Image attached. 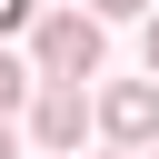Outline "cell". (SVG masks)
<instances>
[{
    "instance_id": "cell-1",
    "label": "cell",
    "mask_w": 159,
    "mask_h": 159,
    "mask_svg": "<svg viewBox=\"0 0 159 159\" xmlns=\"http://www.w3.org/2000/svg\"><path fill=\"white\" fill-rule=\"evenodd\" d=\"M99 50H109V30H99L89 10H50V20H40V40H30V80L80 89V80H99Z\"/></svg>"
},
{
    "instance_id": "cell-2",
    "label": "cell",
    "mask_w": 159,
    "mask_h": 159,
    "mask_svg": "<svg viewBox=\"0 0 159 159\" xmlns=\"http://www.w3.org/2000/svg\"><path fill=\"white\" fill-rule=\"evenodd\" d=\"M89 129H99V99H89V89H50V80L30 89V139H40L50 159H70Z\"/></svg>"
},
{
    "instance_id": "cell-3",
    "label": "cell",
    "mask_w": 159,
    "mask_h": 159,
    "mask_svg": "<svg viewBox=\"0 0 159 159\" xmlns=\"http://www.w3.org/2000/svg\"><path fill=\"white\" fill-rule=\"evenodd\" d=\"M99 129H109V149L149 159V149H159V80H119V89H99Z\"/></svg>"
},
{
    "instance_id": "cell-4",
    "label": "cell",
    "mask_w": 159,
    "mask_h": 159,
    "mask_svg": "<svg viewBox=\"0 0 159 159\" xmlns=\"http://www.w3.org/2000/svg\"><path fill=\"white\" fill-rule=\"evenodd\" d=\"M30 89H40V80H30V70L0 50V129H10V109H30Z\"/></svg>"
},
{
    "instance_id": "cell-5",
    "label": "cell",
    "mask_w": 159,
    "mask_h": 159,
    "mask_svg": "<svg viewBox=\"0 0 159 159\" xmlns=\"http://www.w3.org/2000/svg\"><path fill=\"white\" fill-rule=\"evenodd\" d=\"M139 10H149V0H89V20H99V30H109V20H139Z\"/></svg>"
},
{
    "instance_id": "cell-6",
    "label": "cell",
    "mask_w": 159,
    "mask_h": 159,
    "mask_svg": "<svg viewBox=\"0 0 159 159\" xmlns=\"http://www.w3.org/2000/svg\"><path fill=\"white\" fill-rule=\"evenodd\" d=\"M30 20H40V0H0V40H10V30H30Z\"/></svg>"
},
{
    "instance_id": "cell-7",
    "label": "cell",
    "mask_w": 159,
    "mask_h": 159,
    "mask_svg": "<svg viewBox=\"0 0 159 159\" xmlns=\"http://www.w3.org/2000/svg\"><path fill=\"white\" fill-rule=\"evenodd\" d=\"M149 80H159V20H149Z\"/></svg>"
},
{
    "instance_id": "cell-8",
    "label": "cell",
    "mask_w": 159,
    "mask_h": 159,
    "mask_svg": "<svg viewBox=\"0 0 159 159\" xmlns=\"http://www.w3.org/2000/svg\"><path fill=\"white\" fill-rule=\"evenodd\" d=\"M0 159H20V149H10V129H0Z\"/></svg>"
},
{
    "instance_id": "cell-9",
    "label": "cell",
    "mask_w": 159,
    "mask_h": 159,
    "mask_svg": "<svg viewBox=\"0 0 159 159\" xmlns=\"http://www.w3.org/2000/svg\"><path fill=\"white\" fill-rule=\"evenodd\" d=\"M99 159H129V149H99Z\"/></svg>"
},
{
    "instance_id": "cell-10",
    "label": "cell",
    "mask_w": 159,
    "mask_h": 159,
    "mask_svg": "<svg viewBox=\"0 0 159 159\" xmlns=\"http://www.w3.org/2000/svg\"><path fill=\"white\" fill-rule=\"evenodd\" d=\"M149 159H159V149H149Z\"/></svg>"
}]
</instances>
